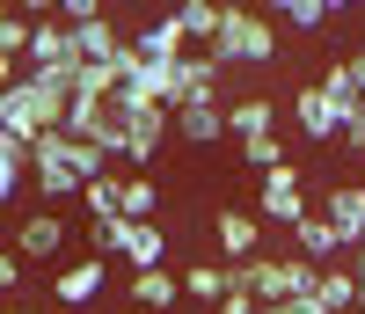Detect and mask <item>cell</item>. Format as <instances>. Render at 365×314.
I'll return each instance as SVG.
<instances>
[{
	"mask_svg": "<svg viewBox=\"0 0 365 314\" xmlns=\"http://www.w3.org/2000/svg\"><path fill=\"white\" fill-rule=\"evenodd\" d=\"M351 307H358V314H365V285H358V300H351Z\"/></svg>",
	"mask_w": 365,
	"mask_h": 314,
	"instance_id": "obj_40",
	"label": "cell"
},
{
	"mask_svg": "<svg viewBox=\"0 0 365 314\" xmlns=\"http://www.w3.org/2000/svg\"><path fill=\"white\" fill-rule=\"evenodd\" d=\"M117 212H125V219H154V212H161V183H154V176H125Z\"/></svg>",
	"mask_w": 365,
	"mask_h": 314,
	"instance_id": "obj_21",
	"label": "cell"
},
{
	"mask_svg": "<svg viewBox=\"0 0 365 314\" xmlns=\"http://www.w3.org/2000/svg\"><path fill=\"white\" fill-rule=\"evenodd\" d=\"M322 8H329V15H351V8H365V0H322Z\"/></svg>",
	"mask_w": 365,
	"mask_h": 314,
	"instance_id": "obj_36",
	"label": "cell"
},
{
	"mask_svg": "<svg viewBox=\"0 0 365 314\" xmlns=\"http://www.w3.org/2000/svg\"><path fill=\"white\" fill-rule=\"evenodd\" d=\"M314 293H322V307H329V314H344V307L358 300V270H351L344 256H336V263H322V278H314Z\"/></svg>",
	"mask_w": 365,
	"mask_h": 314,
	"instance_id": "obj_19",
	"label": "cell"
},
{
	"mask_svg": "<svg viewBox=\"0 0 365 314\" xmlns=\"http://www.w3.org/2000/svg\"><path fill=\"white\" fill-rule=\"evenodd\" d=\"M51 15L58 22H96V15H110V0H58Z\"/></svg>",
	"mask_w": 365,
	"mask_h": 314,
	"instance_id": "obj_30",
	"label": "cell"
},
{
	"mask_svg": "<svg viewBox=\"0 0 365 314\" xmlns=\"http://www.w3.org/2000/svg\"><path fill=\"white\" fill-rule=\"evenodd\" d=\"M132 314H139V307H132Z\"/></svg>",
	"mask_w": 365,
	"mask_h": 314,
	"instance_id": "obj_43",
	"label": "cell"
},
{
	"mask_svg": "<svg viewBox=\"0 0 365 314\" xmlns=\"http://www.w3.org/2000/svg\"><path fill=\"white\" fill-rule=\"evenodd\" d=\"M22 44H29V15L8 0V8H0V51H15V59H22Z\"/></svg>",
	"mask_w": 365,
	"mask_h": 314,
	"instance_id": "obj_27",
	"label": "cell"
},
{
	"mask_svg": "<svg viewBox=\"0 0 365 314\" xmlns=\"http://www.w3.org/2000/svg\"><path fill=\"white\" fill-rule=\"evenodd\" d=\"M117 191H125V176H110V168H103V176H88V183H81V205H88V219L117 212Z\"/></svg>",
	"mask_w": 365,
	"mask_h": 314,
	"instance_id": "obj_23",
	"label": "cell"
},
{
	"mask_svg": "<svg viewBox=\"0 0 365 314\" xmlns=\"http://www.w3.org/2000/svg\"><path fill=\"white\" fill-rule=\"evenodd\" d=\"M117 241H125V212H103L96 227H88V248H96V256H117Z\"/></svg>",
	"mask_w": 365,
	"mask_h": 314,
	"instance_id": "obj_26",
	"label": "cell"
},
{
	"mask_svg": "<svg viewBox=\"0 0 365 314\" xmlns=\"http://www.w3.org/2000/svg\"><path fill=\"white\" fill-rule=\"evenodd\" d=\"M344 66H351V81H358V96H365V44H358V51H344Z\"/></svg>",
	"mask_w": 365,
	"mask_h": 314,
	"instance_id": "obj_34",
	"label": "cell"
},
{
	"mask_svg": "<svg viewBox=\"0 0 365 314\" xmlns=\"http://www.w3.org/2000/svg\"><path fill=\"white\" fill-rule=\"evenodd\" d=\"M15 8H22L29 22H37V15H51V8H58V0H15Z\"/></svg>",
	"mask_w": 365,
	"mask_h": 314,
	"instance_id": "obj_35",
	"label": "cell"
},
{
	"mask_svg": "<svg viewBox=\"0 0 365 314\" xmlns=\"http://www.w3.org/2000/svg\"><path fill=\"white\" fill-rule=\"evenodd\" d=\"M117 132H125V161H154V153L168 146V103H117Z\"/></svg>",
	"mask_w": 365,
	"mask_h": 314,
	"instance_id": "obj_5",
	"label": "cell"
},
{
	"mask_svg": "<svg viewBox=\"0 0 365 314\" xmlns=\"http://www.w3.org/2000/svg\"><path fill=\"white\" fill-rule=\"evenodd\" d=\"M220 8H241V0H220Z\"/></svg>",
	"mask_w": 365,
	"mask_h": 314,
	"instance_id": "obj_41",
	"label": "cell"
},
{
	"mask_svg": "<svg viewBox=\"0 0 365 314\" xmlns=\"http://www.w3.org/2000/svg\"><path fill=\"white\" fill-rule=\"evenodd\" d=\"M358 183H365V176H358Z\"/></svg>",
	"mask_w": 365,
	"mask_h": 314,
	"instance_id": "obj_44",
	"label": "cell"
},
{
	"mask_svg": "<svg viewBox=\"0 0 365 314\" xmlns=\"http://www.w3.org/2000/svg\"><path fill=\"white\" fill-rule=\"evenodd\" d=\"M212 314H249V300H220V307H212Z\"/></svg>",
	"mask_w": 365,
	"mask_h": 314,
	"instance_id": "obj_38",
	"label": "cell"
},
{
	"mask_svg": "<svg viewBox=\"0 0 365 314\" xmlns=\"http://www.w3.org/2000/svg\"><path fill=\"white\" fill-rule=\"evenodd\" d=\"M103 168H110L103 146H88V139H73V132H58V124H51V132L29 139V168H22V176L44 191V205H66V198H81V183L103 176Z\"/></svg>",
	"mask_w": 365,
	"mask_h": 314,
	"instance_id": "obj_1",
	"label": "cell"
},
{
	"mask_svg": "<svg viewBox=\"0 0 365 314\" xmlns=\"http://www.w3.org/2000/svg\"><path fill=\"white\" fill-rule=\"evenodd\" d=\"M263 234H270L263 219H256V212H234V205H227L220 219H212V241H220V256H227V263L256 256V248H263Z\"/></svg>",
	"mask_w": 365,
	"mask_h": 314,
	"instance_id": "obj_12",
	"label": "cell"
},
{
	"mask_svg": "<svg viewBox=\"0 0 365 314\" xmlns=\"http://www.w3.org/2000/svg\"><path fill=\"white\" fill-rule=\"evenodd\" d=\"M292 124H299V139H314V146H329V139L344 132V110L329 103L322 88H299V96H292Z\"/></svg>",
	"mask_w": 365,
	"mask_h": 314,
	"instance_id": "obj_11",
	"label": "cell"
},
{
	"mask_svg": "<svg viewBox=\"0 0 365 314\" xmlns=\"http://www.w3.org/2000/svg\"><path fill=\"white\" fill-rule=\"evenodd\" d=\"M168 124H175V139H182V146H220V139H227V103H220V96L175 103Z\"/></svg>",
	"mask_w": 365,
	"mask_h": 314,
	"instance_id": "obj_8",
	"label": "cell"
},
{
	"mask_svg": "<svg viewBox=\"0 0 365 314\" xmlns=\"http://www.w3.org/2000/svg\"><path fill=\"white\" fill-rule=\"evenodd\" d=\"M117 256H125L132 270L168 263V227H154V219H125V241H117Z\"/></svg>",
	"mask_w": 365,
	"mask_h": 314,
	"instance_id": "obj_15",
	"label": "cell"
},
{
	"mask_svg": "<svg viewBox=\"0 0 365 314\" xmlns=\"http://www.w3.org/2000/svg\"><path fill=\"white\" fill-rule=\"evenodd\" d=\"M336 139H344V153H351V161H365V96L344 110V132H336Z\"/></svg>",
	"mask_w": 365,
	"mask_h": 314,
	"instance_id": "obj_29",
	"label": "cell"
},
{
	"mask_svg": "<svg viewBox=\"0 0 365 314\" xmlns=\"http://www.w3.org/2000/svg\"><path fill=\"white\" fill-rule=\"evenodd\" d=\"M66 241H73V227H66V219H58V205H51V212H29L22 227L8 234V248H15L22 263H51V256H58V248H66Z\"/></svg>",
	"mask_w": 365,
	"mask_h": 314,
	"instance_id": "obj_7",
	"label": "cell"
},
{
	"mask_svg": "<svg viewBox=\"0 0 365 314\" xmlns=\"http://www.w3.org/2000/svg\"><path fill=\"white\" fill-rule=\"evenodd\" d=\"M182 300L220 307V300H227V263H197V270H182Z\"/></svg>",
	"mask_w": 365,
	"mask_h": 314,
	"instance_id": "obj_22",
	"label": "cell"
},
{
	"mask_svg": "<svg viewBox=\"0 0 365 314\" xmlns=\"http://www.w3.org/2000/svg\"><path fill=\"white\" fill-rule=\"evenodd\" d=\"M0 8H8V0H0Z\"/></svg>",
	"mask_w": 365,
	"mask_h": 314,
	"instance_id": "obj_42",
	"label": "cell"
},
{
	"mask_svg": "<svg viewBox=\"0 0 365 314\" xmlns=\"http://www.w3.org/2000/svg\"><path fill=\"white\" fill-rule=\"evenodd\" d=\"M285 234H292V248H299V256H307V263H336V256H351V248H344V234L329 227V219H322L314 205L299 212V219H292Z\"/></svg>",
	"mask_w": 365,
	"mask_h": 314,
	"instance_id": "obj_10",
	"label": "cell"
},
{
	"mask_svg": "<svg viewBox=\"0 0 365 314\" xmlns=\"http://www.w3.org/2000/svg\"><path fill=\"white\" fill-rule=\"evenodd\" d=\"M256 132H278V103H270V96L227 103V139H256Z\"/></svg>",
	"mask_w": 365,
	"mask_h": 314,
	"instance_id": "obj_17",
	"label": "cell"
},
{
	"mask_svg": "<svg viewBox=\"0 0 365 314\" xmlns=\"http://www.w3.org/2000/svg\"><path fill=\"white\" fill-rule=\"evenodd\" d=\"M314 88H322V96L336 103V110H351V103H358V81H351V66H344V59H329V66H322V81H314Z\"/></svg>",
	"mask_w": 365,
	"mask_h": 314,
	"instance_id": "obj_24",
	"label": "cell"
},
{
	"mask_svg": "<svg viewBox=\"0 0 365 314\" xmlns=\"http://www.w3.org/2000/svg\"><path fill=\"white\" fill-rule=\"evenodd\" d=\"M168 15L182 22V37H190V44H205L212 29H220V15H227V8H220V0H175Z\"/></svg>",
	"mask_w": 365,
	"mask_h": 314,
	"instance_id": "obj_20",
	"label": "cell"
},
{
	"mask_svg": "<svg viewBox=\"0 0 365 314\" xmlns=\"http://www.w3.org/2000/svg\"><path fill=\"white\" fill-rule=\"evenodd\" d=\"M278 15H285V29H322L329 22L322 0H278Z\"/></svg>",
	"mask_w": 365,
	"mask_h": 314,
	"instance_id": "obj_28",
	"label": "cell"
},
{
	"mask_svg": "<svg viewBox=\"0 0 365 314\" xmlns=\"http://www.w3.org/2000/svg\"><path fill=\"white\" fill-rule=\"evenodd\" d=\"M132 44H139L146 59H182V51H190V37H182V22H175V15H154Z\"/></svg>",
	"mask_w": 365,
	"mask_h": 314,
	"instance_id": "obj_18",
	"label": "cell"
},
{
	"mask_svg": "<svg viewBox=\"0 0 365 314\" xmlns=\"http://www.w3.org/2000/svg\"><path fill=\"white\" fill-rule=\"evenodd\" d=\"M220 59H212V51H182L175 59V103H197V96H220Z\"/></svg>",
	"mask_w": 365,
	"mask_h": 314,
	"instance_id": "obj_16",
	"label": "cell"
},
{
	"mask_svg": "<svg viewBox=\"0 0 365 314\" xmlns=\"http://www.w3.org/2000/svg\"><path fill=\"white\" fill-rule=\"evenodd\" d=\"M15 81V51H0V88H8Z\"/></svg>",
	"mask_w": 365,
	"mask_h": 314,
	"instance_id": "obj_37",
	"label": "cell"
},
{
	"mask_svg": "<svg viewBox=\"0 0 365 314\" xmlns=\"http://www.w3.org/2000/svg\"><path fill=\"white\" fill-rule=\"evenodd\" d=\"M314 212H322L329 227L344 234V248H358V241H365V183H358V176H344V183H329V198H322Z\"/></svg>",
	"mask_w": 365,
	"mask_h": 314,
	"instance_id": "obj_9",
	"label": "cell"
},
{
	"mask_svg": "<svg viewBox=\"0 0 365 314\" xmlns=\"http://www.w3.org/2000/svg\"><path fill=\"white\" fill-rule=\"evenodd\" d=\"M58 117H66V88H58V81H37V74H15L8 88H0V124H8V132L37 139V132H51Z\"/></svg>",
	"mask_w": 365,
	"mask_h": 314,
	"instance_id": "obj_3",
	"label": "cell"
},
{
	"mask_svg": "<svg viewBox=\"0 0 365 314\" xmlns=\"http://www.w3.org/2000/svg\"><path fill=\"white\" fill-rule=\"evenodd\" d=\"M22 285V256H15V248H0V293H15Z\"/></svg>",
	"mask_w": 365,
	"mask_h": 314,
	"instance_id": "obj_32",
	"label": "cell"
},
{
	"mask_svg": "<svg viewBox=\"0 0 365 314\" xmlns=\"http://www.w3.org/2000/svg\"><path fill=\"white\" fill-rule=\"evenodd\" d=\"M0 314H44V307H0Z\"/></svg>",
	"mask_w": 365,
	"mask_h": 314,
	"instance_id": "obj_39",
	"label": "cell"
},
{
	"mask_svg": "<svg viewBox=\"0 0 365 314\" xmlns=\"http://www.w3.org/2000/svg\"><path fill=\"white\" fill-rule=\"evenodd\" d=\"M205 51L220 59V66H270V59H278V22L241 0V8L220 15V29L205 37Z\"/></svg>",
	"mask_w": 365,
	"mask_h": 314,
	"instance_id": "obj_2",
	"label": "cell"
},
{
	"mask_svg": "<svg viewBox=\"0 0 365 314\" xmlns=\"http://www.w3.org/2000/svg\"><path fill=\"white\" fill-rule=\"evenodd\" d=\"M175 300H182V278H175L168 263L132 270V307H139V314H175Z\"/></svg>",
	"mask_w": 365,
	"mask_h": 314,
	"instance_id": "obj_14",
	"label": "cell"
},
{
	"mask_svg": "<svg viewBox=\"0 0 365 314\" xmlns=\"http://www.w3.org/2000/svg\"><path fill=\"white\" fill-rule=\"evenodd\" d=\"M22 59H29V74H37V81H58V88H73V74H81V44H73V29L58 22V15H37V22H29Z\"/></svg>",
	"mask_w": 365,
	"mask_h": 314,
	"instance_id": "obj_4",
	"label": "cell"
},
{
	"mask_svg": "<svg viewBox=\"0 0 365 314\" xmlns=\"http://www.w3.org/2000/svg\"><path fill=\"white\" fill-rule=\"evenodd\" d=\"M15 191H22V168H0V212L15 205Z\"/></svg>",
	"mask_w": 365,
	"mask_h": 314,
	"instance_id": "obj_33",
	"label": "cell"
},
{
	"mask_svg": "<svg viewBox=\"0 0 365 314\" xmlns=\"http://www.w3.org/2000/svg\"><path fill=\"white\" fill-rule=\"evenodd\" d=\"M241 146V161H249V168H278L285 161V139L278 132H256V139H234Z\"/></svg>",
	"mask_w": 365,
	"mask_h": 314,
	"instance_id": "obj_25",
	"label": "cell"
},
{
	"mask_svg": "<svg viewBox=\"0 0 365 314\" xmlns=\"http://www.w3.org/2000/svg\"><path fill=\"white\" fill-rule=\"evenodd\" d=\"M0 168H29V139L8 132V124H0Z\"/></svg>",
	"mask_w": 365,
	"mask_h": 314,
	"instance_id": "obj_31",
	"label": "cell"
},
{
	"mask_svg": "<svg viewBox=\"0 0 365 314\" xmlns=\"http://www.w3.org/2000/svg\"><path fill=\"white\" fill-rule=\"evenodd\" d=\"M299 212H307V191H299V168H292V161L263 168V191H256V219H263V227H292Z\"/></svg>",
	"mask_w": 365,
	"mask_h": 314,
	"instance_id": "obj_6",
	"label": "cell"
},
{
	"mask_svg": "<svg viewBox=\"0 0 365 314\" xmlns=\"http://www.w3.org/2000/svg\"><path fill=\"white\" fill-rule=\"evenodd\" d=\"M103 278H110V256H81V263H66L51 278V293H58V307H88L103 293Z\"/></svg>",
	"mask_w": 365,
	"mask_h": 314,
	"instance_id": "obj_13",
	"label": "cell"
}]
</instances>
